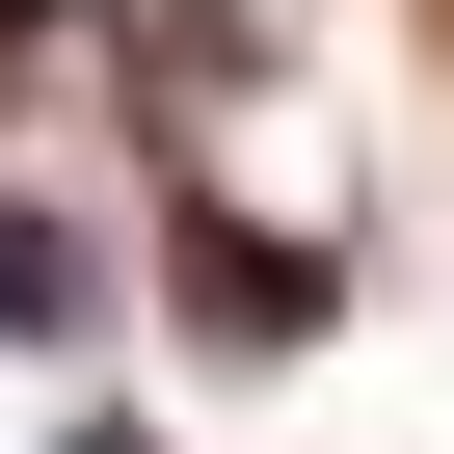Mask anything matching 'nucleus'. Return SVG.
Masks as SVG:
<instances>
[{
	"instance_id": "f257e3e1",
	"label": "nucleus",
	"mask_w": 454,
	"mask_h": 454,
	"mask_svg": "<svg viewBox=\"0 0 454 454\" xmlns=\"http://www.w3.org/2000/svg\"><path fill=\"white\" fill-rule=\"evenodd\" d=\"M160 294H187V348H241V374H268V348H321L348 268H321V241H241V214H187V268H160Z\"/></svg>"
},
{
	"instance_id": "f03ea898",
	"label": "nucleus",
	"mask_w": 454,
	"mask_h": 454,
	"mask_svg": "<svg viewBox=\"0 0 454 454\" xmlns=\"http://www.w3.org/2000/svg\"><path fill=\"white\" fill-rule=\"evenodd\" d=\"M81 294H107V268L54 241V214H27V187H0V348H81Z\"/></svg>"
}]
</instances>
